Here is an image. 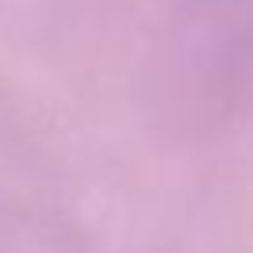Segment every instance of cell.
Masks as SVG:
<instances>
[{"instance_id":"6da1fadb","label":"cell","mask_w":253,"mask_h":253,"mask_svg":"<svg viewBox=\"0 0 253 253\" xmlns=\"http://www.w3.org/2000/svg\"><path fill=\"white\" fill-rule=\"evenodd\" d=\"M253 93V0H179L160 38V97L175 123L212 126Z\"/></svg>"}]
</instances>
